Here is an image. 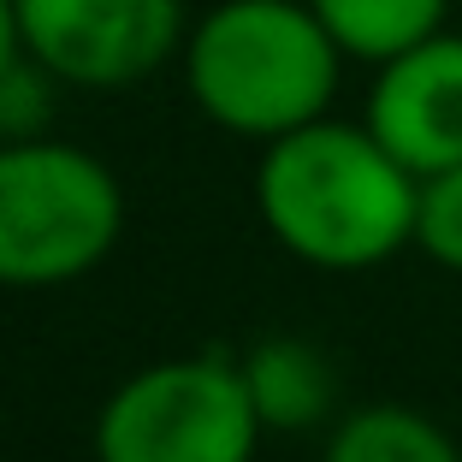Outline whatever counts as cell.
<instances>
[{"mask_svg":"<svg viewBox=\"0 0 462 462\" xmlns=\"http://www.w3.org/2000/svg\"><path fill=\"white\" fill-rule=\"evenodd\" d=\"M24 54V36H18V6L13 0H0V66L6 60H18Z\"/></svg>","mask_w":462,"mask_h":462,"instance_id":"obj_12","label":"cell"},{"mask_svg":"<svg viewBox=\"0 0 462 462\" xmlns=\"http://www.w3.org/2000/svg\"><path fill=\"white\" fill-rule=\"evenodd\" d=\"M24 54L71 89H125L184 48V0H13Z\"/></svg>","mask_w":462,"mask_h":462,"instance_id":"obj_5","label":"cell"},{"mask_svg":"<svg viewBox=\"0 0 462 462\" xmlns=\"http://www.w3.org/2000/svg\"><path fill=\"white\" fill-rule=\"evenodd\" d=\"M237 367H244V385L255 397L261 427H273V433L320 427L332 415V403H338V374H332L327 350L309 338H291V332L261 338L237 356Z\"/></svg>","mask_w":462,"mask_h":462,"instance_id":"obj_7","label":"cell"},{"mask_svg":"<svg viewBox=\"0 0 462 462\" xmlns=\"http://www.w3.org/2000/svg\"><path fill=\"white\" fill-rule=\"evenodd\" d=\"M320 462H462L450 433L409 403H367L332 427Z\"/></svg>","mask_w":462,"mask_h":462,"instance_id":"obj_8","label":"cell"},{"mask_svg":"<svg viewBox=\"0 0 462 462\" xmlns=\"http://www.w3.org/2000/svg\"><path fill=\"white\" fill-rule=\"evenodd\" d=\"M344 48L309 0H219L184 36V83L231 136L273 143L327 119Z\"/></svg>","mask_w":462,"mask_h":462,"instance_id":"obj_2","label":"cell"},{"mask_svg":"<svg viewBox=\"0 0 462 462\" xmlns=\"http://www.w3.org/2000/svg\"><path fill=\"white\" fill-rule=\"evenodd\" d=\"M415 249L433 267L462 273V166L421 178V202H415Z\"/></svg>","mask_w":462,"mask_h":462,"instance_id":"obj_11","label":"cell"},{"mask_svg":"<svg viewBox=\"0 0 462 462\" xmlns=\"http://www.w3.org/2000/svg\"><path fill=\"white\" fill-rule=\"evenodd\" d=\"M125 231V190L78 143H0V285L48 291L96 273Z\"/></svg>","mask_w":462,"mask_h":462,"instance_id":"obj_3","label":"cell"},{"mask_svg":"<svg viewBox=\"0 0 462 462\" xmlns=\"http://www.w3.org/2000/svg\"><path fill=\"white\" fill-rule=\"evenodd\" d=\"M54 89H60V78L36 54L6 60L0 66V143H36V136H48Z\"/></svg>","mask_w":462,"mask_h":462,"instance_id":"obj_10","label":"cell"},{"mask_svg":"<svg viewBox=\"0 0 462 462\" xmlns=\"http://www.w3.org/2000/svg\"><path fill=\"white\" fill-rule=\"evenodd\" d=\"M362 125L415 178L462 166V36L433 30L427 42L374 66Z\"/></svg>","mask_w":462,"mask_h":462,"instance_id":"obj_6","label":"cell"},{"mask_svg":"<svg viewBox=\"0 0 462 462\" xmlns=\"http://www.w3.org/2000/svg\"><path fill=\"white\" fill-rule=\"evenodd\" d=\"M309 6L332 30L344 60H367V66L427 42L433 30H445L450 13V0H309Z\"/></svg>","mask_w":462,"mask_h":462,"instance_id":"obj_9","label":"cell"},{"mask_svg":"<svg viewBox=\"0 0 462 462\" xmlns=\"http://www.w3.org/2000/svg\"><path fill=\"white\" fill-rule=\"evenodd\" d=\"M421 178L409 172L367 125L314 119L261 143L255 208L279 249L320 273L385 267L415 244Z\"/></svg>","mask_w":462,"mask_h":462,"instance_id":"obj_1","label":"cell"},{"mask_svg":"<svg viewBox=\"0 0 462 462\" xmlns=\"http://www.w3.org/2000/svg\"><path fill=\"white\" fill-rule=\"evenodd\" d=\"M261 415L237 356H178L119 385L96 415V462H255Z\"/></svg>","mask_w":462,"mask_h":462,"instance_id":"obj_4","label":"cell"}]
</instances>
